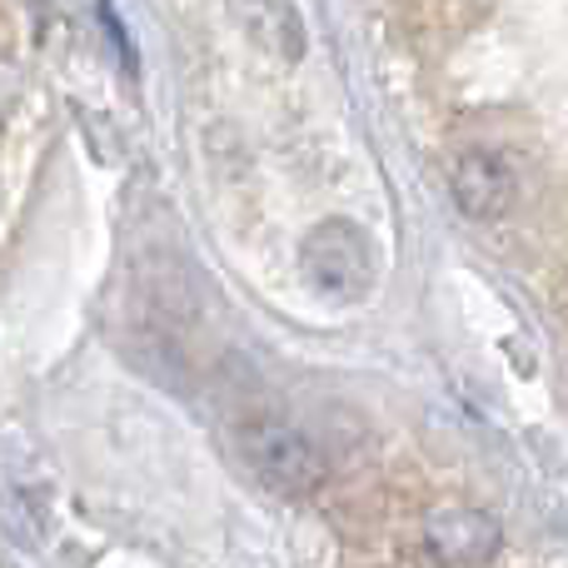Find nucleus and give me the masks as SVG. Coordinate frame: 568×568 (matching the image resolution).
Returning <instances> with one entry per match:
<instances>
[{"label":"nucleus","instance_id":"f257e3e1","mask_svg":"<svg viewBox=\"0 0 568 568\" xmlns=\"http://www.w3.org/2000/svg\"><path fill=\"white\" fill-rule=\"evenodd\" d=\"M300 270L310 280V290H320L324 300H364L374 290V245L354 220H320L300 245Z\"/></svg>","mask_w":568,"mask_h":568},{"label":"nucleus","instance_id":"20e7f679","mask_svg":"<svg viewBox=\"0 0 568 568\" xmlns=\"http://www.w3.org/2000/svg\"><path fill=\"white\" fill-rule=\"evenodd\" d=\"M454 205L469 220H504L514 205H519V175L504 155L494 150H469L454 165Z\"/></svg>","mask_w":568,"mask_h":568},{"label":"nucleus","instance_id":"f03ea898","mask_svg":"<svg viewBox=\"0 0 568 568\" xmlns=\"http://www.w3.org/2000/svg\"><path fill=\"white\" fill-rule=\"evenodd\" d=\"M240 449H245V464L260 474V484H270L275 494H290V499H304L324 484L329 464H324L320 444L304 429L284 419H255L240 434Z\"/></svg>","mask_w":568,"mask_h":568},{"label":"nucleus","instance_id":"39448f33","mask_svg":"<svg viewBox=\"0 0 568 568\" xmlns=\"http://www.w3.org/2000/svg\"><path fill=\"white\" fill-rule=\"evenodd\" d=\"M20 100V70L10 65V60H0V125H6V115L16 110Z\"/></svg>","mask_w":568,"mask_h":568},{"label":"nucleus","instance_id":"7ed1b4c3","mask_svg":"<svg viewBox=\"0 0 568 568\" xmlns=\"http://www.w3.org/2000/svg\"><path fill=\"white\" fill-rule=\"evenodd\" d=\"M424 544L439 564L479 568L499 554V524L484 509H469V504H439L424 519Z\"/></svg>","mask_w":568,"mask_h":568}]
</instances>
